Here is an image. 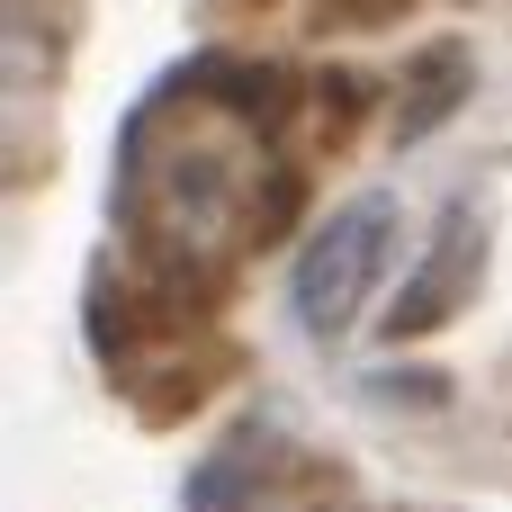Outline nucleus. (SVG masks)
<instances>
[{
    "label": "nucleus",
    "instance_id": "obj_1",
    "mask_svg": "<svg viewBox=\"0 0 512 512\" xmlns=\"http://www.w3.org/2000/svg\"><path fill=\"white\" fill-rule=\"evenodd\" d=\"M288 198V162L270 153L261 108L234 90L171 81L126 135V234L171 270H216L261 243Z\"/></svg>",
    "mask_w": 512,
    "mask_h": 512
},
{
    "label": "nucleus",
    "instance_id": "obj_2",
    "mask_svg": "<svg viewBox=\"0 0 512 512\" xmlns=\"http://www.w3.org/2000/svg\"><path fill=\"white\" fill-rule=\"evenodd\" d=\"M387 252H396V198H351L342 216H324V225L306 234V252H297V279H288L297 324H306L315 342H342V333L360 324V306H369Z\"/></svg>",
    "mask_w": 512,
    "mask_h": 512
}]
</instances>
